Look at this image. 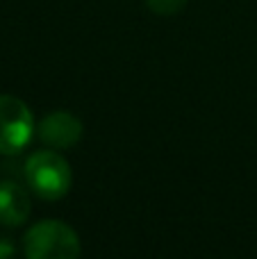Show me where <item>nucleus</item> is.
<instances>
[{"instance_id": "2", "label": "nucleus", "mask_w": 257, "mask_h": 259, "mask_svg": "<svg viewBox=\"0 0 257 259\" xmlns=\"http://www.w3.org/2000/svg\"><path fill=\"white\" fill-rule=\"evenodd\" d=\"M27 187L44 200H59L73 184V170L68 161L55 150H36L23 166Z\"/></svg>"}, {"instance_id": "1", "label": "nucleus", "mask_w": 257, "mask_h": 259, "mask_svg": "<svg viewBox=\"0 0 257 259\" xmlns=\"http://www.w3.org/2000/svg\"><path fill=\"white\" fill-rule=\"evenodd\" d=\"M25 259H80V237L64 221H39L23 237Z\"/></svg>"}, {"instance_id": "7", "label": "nucleus", "mask_w": 257, "mask_h": 259, "mask_svg": "<svg viewBox=\"0 0 257 259\" xmlns=\"http://www.w3.org/2000/svg\"><path fill=\"white\" fill-rule=\"evenodd\" d=\"M14 255H16V243L9 237L0 234V259H14Z\"/></svg>"}, {"instance_id": "5", "label": "nucleus", "mask_w": 257, "mask_h": 259, "mask_svg": "<svg viewBox=\"0 0 257 259\" xmlns=\"http://www.w3.org/2000/svg\"><path fill=\"white\" fill-rule=\"evenodd\" d=\"M32 200L25 187H21L14 180L0 182V225L5 228H16L30 219Z\"/></svg>"}, {"instance_id": "6", "label": "nucleus", "mask_w": 257, "mask_h": 259, "mask_svg": "<svg viewBox=\"0 0 257 259\" xmlns=\"http://www.w3.org/2000/svg\"><path fill=\"white\" fill-rule=\"evenodd\" d=\"M189 0H146V7L157 16H176L178 12L185 9Z\"/></svg>"}, {"instance_id": "3", "label": "nucleus", "mask_w": 257, "mask_h": 259, "mask_svg": "<svg viewBox=\"0 0 257 259\" xmlns=\"http://www.w3.org/2000/svg\"><path fill=\"white\" fill-rule=\"evenodd\" d=\"M34 116L21 98L0 94V155H16L34 137Z\"/></svg>"}, {"instance_id": "4", "label": "nucleus", "mask_w": 257, "mask_h": 259, "mask_svg": "<svg viewBox=\"0 0 257 259\" xmlns=\"http://www.w3.org/2000/svg\"><path fill=\"white\" fill-rule=\"evenodd\" d=\"M36 134L53 150H64L82 139V123L68 112H50L39 121Z\"/></svg>"}]
</instances>
